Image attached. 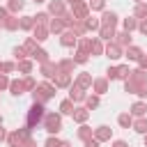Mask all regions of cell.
I'll list each match as a JSON object with an SVG mask.
<instances>
[{"label": "cell", "mask_w": 147, "mask_h": 147, "mask_svg": "<svg viewBox=\"0 0 147 147\" xmlns=\"http://www.w3.org/2000/svg\"><path fill=\"white\" fill-rule=\"evenodd\" d=\"M32 96H34V103H46L48 99H53L55 96V85H51V83H37V87L32 90Z\"/></svg>", "instance_id": "obj_2"}, {"label": "cell", "mask_w": 147, "mask_h": 147, "mask_svg": "<svg viewBox=\"0 0 147 147\" xmlns=\"http://www.w3.org/2000/svg\"><path fill=\"white\" fill-rule=\"evenodd\" d=\"M44 115H46V113H44V106H41V103H32L30 110H28V126L34 129V126L44 119Z\"/></svg>", "instance_id": "obj_4"}, {"label": "cell", "mask_w": 147, "mask_h": 147, "mask_svg": "<svg viewBox=\"0 0 147 147\" xmlns=\"http://www.w3.org/2000/svg\"><path fill=\"white\" fill-rule=\"evenodd\" d=\"M103 53H106V57H110V60H119V57L124 55V48H119L115 41H108V46L103 48Z\"/></svg>", "instance_id": "obj_7"}, {"label": "cell", "mask_w": 147, "mask_h": 147, "mask_svg": "<svg viewBox=\"0 0 147 147\" xmlns=\"http://www.w3.org/2000/svg\"><path fill=\"white\" fill-rule=\"evenodd\" d=\"M32 39H34V41H46V39H48V25H34Z\"/></svg>", "instance_id": "obj_12"}, {"label": "cell", "mask_w": 147, "mask_h": 147, "mask_svg": "<svg viewBox=\"0 0 147 147\" xmlns=\"http://www.w3.org/2000/svg\"><path fill=\"white\" fill-rule=\"evenodd\" d=\"M30 57H32L34 62H39V64H44V62H48V53H46L44 48H37V51H34V53H32Z\"/></svg>", "instance_id": "obj_28"}, {"label": "cell", "mask_w": 147, "mask_h": 147, "mask_svg": "<svg viewBox=\"0 0 147 147\" xmlns=\"http://www.w3.org/2000/svg\"><path fill=\"white\" fill-rule=\"evenodd\" d=\"M113 41H115L119 48H129V46H131V32H126V30H124V32H115V39H113Z\"/></svg>", "instance_id": "obj_10"}, {"label": "cell", "mask_w": 147, "mask_h": 147, "mask_svg": "<svg viewBox=\"0 0 147 147\" xmlns=\"http://www.w3.org/2000/svg\"><path fill=\"white\" fill-rule=\"evenodd\" d=\"M138 30H140V32H142V34H147V18H145V21H140V23H138Z\"/></svg>", "instance_id": "obj_49"}, {"label": "cell", "mask_w": 147, "mask_h": 147, "mask_svg": "<svg viewBox=\"0 0 147 147\" xmlns=\"http://www.w3.org/2000/svg\"><path fill=\"white\" fill-rule=\"evenodd\" d=\"M0 67H2V62H0Z\"/></svg>", "instance_id": "obj_60"}, {"label": "cell", "mask_w": 147, "mask_h": 147, "mask_svg": "<svg viewBox=\"0 0 147 147\" xmlns=\"http://www.w3.org/2000/svg\"><path fill=\"white\" fill-rule=\"evenodd\" d=\"M117 122H119V126H122V129H131L133 117H131V113H122V115L117 117Z\"/></svg>", "instance_id": "obj_33"}, {"label": "cell", "mask_w": 147, "mask_h": 147, "mask_svg": "<svg viewBox=\"0 0 147 147\" xmlns=\"http://www.w3.org/2000/svg\"><path fill=\"white\" fill-rule=\"evenodd\" d=\"M113 147H129V145H126L124 140H115V142H113Z\"/></svg>", "instance_id": "obj_52"}, {"label": "cell", "mask_w": 147, "mask_h": 147, "mask_svg": "<svg viewBox=\"0 0 147 147\" xmlns=\"http://www.w3.org/2000/svg\"><path fill=\"white\" fill-rule=\"evenodd\" d=\"M136 2H145V0H136Z\"/></svg>", "instance_id": "obj_58"}, {"label": "cell", "mask_w": 147, "mask_h": 147, "mask_svg": "<svg viewBox=\"0 0 147 147\" xmlns=\"http://www.w3.org/2000/svg\"><path fill=\"white\" fill-rule=\"evenodd\" d=\"M67 2H69V5H76V2H78V0H67Z\"/></svg>", "instance_id": "obj_56"}, {"label": "cell", "mask_w": 147, "mask_h": 147, "mask_svg": "<svg viewBox=\"0 0 147 147\" xmlns=\"http://www.w3.org/2000/svg\"><path fill=\"white\" fill-rule=\"evenodd\" d=\"M55 74H57V62H51V60H48V62L41 64V76H44V78H53Z\"/></svg>", "instance_id": "obj_13"}, {"label": "cell", "mask_w": 147, "mask_h": 147, "mask_svg": "<svg viewBox=\"0 0 147 147\" xmlns=\"http://www.w3.org/2000/svg\"><path fill=\"white\" fill-rule=\"evenodd\" d=\"M2 28H5V30H9V32H14V30H18V18L9 14V16H7L5 21H2Z\"/></svg>", "instance_id": "obj_26"}, {"label": "cell", "mask_w": 147, "mask_h": 147, "mask_svg": "<svg viewBox=\"0 0 147 147\" xmlns=\"http://www.w3.org/2000/svg\"><path fill=\"white\" fill-rule=\"evenodd\" d=\"M64 11H67V7H64L62 0H51V5H48V14H53L55 18H60Z\"/></svg>", "instance_id": "obj_9"}, {"label": "cell", "mask_w": 147, "mask_h": 147, "mask_svg": "<svg viewBox=\"0 0 147 147\" xmlns=\"http://www.w3.org/2000/svg\"><path fill=\"white\" fill-rule=\"evenodd\" d=\"M124 55H126L129 60H140V57H142V48H140V46H133V44H131L129 48H124Z\"/></svg>", "instance_id": "obj_21"}, {"label": "cell", "mask_w": 147, "mask_h": 147, "mask_svg": "<svg viewBox=\"0 0 147 147\" xmlns=\"http://www.w3.org/2000/svg\"><path fill=\"white\" fill-rule=\"evenodd\" d=\"M60 147H71V142H69V140H62V145H60Z\"/></svg>", "instance_id": "obj_54"}, {"label": "cell", "mask_w": 147, "mask_h": 147, "mask_svg": "<svg viewBox=\"0 0 147 147\" xmlns=\"http://www.w3.org/2000/svg\"><path fill=\"white\" fill-rule=\"evenodd\" d=\"M99 39L113 41V39H115V28H113V25H101V28H99Z\"/></svg>", "instance_id": "obj_18"}, {"label": "cell", "mask_w": 147, "mask_h": 147, "mask_svg": "<svg viewBox=\"0 0 147 147\" xmlns=\"http://www.w3.org/2000/svg\"><path fill=\"white\" fill-rule=\"evenodd\" d=\"M23 48H25V53H28V55H32V53L37 51V41H34L32 37H28V39H25V44H23Z\"/></svg>", "instance_id": "obj_39"}, {"label": "cell", "mask_w": 147, "mask_h": 147, "mask_svg": "<svg viewBox=\"0 0 147 147\" xmlns=\"http://www.w3.org/2000/svg\"><path fill=\"white\" fill-rule=\"evenodd\" d=\"M60 145H62V140H60V138H53V136H51V138L46 140V147H60Z\"/></svg>", "instance_id": "obj_47"}, {"label": "cell", "mask_w": 147, "mask_h": 147, "mask_svg": "<svg viewBox=\"0 0 147 147\" xmlns=\"http://www.w3.org/2000/svg\"><path fill=\"white\" fill-rule=\"evenodd\" d=\"M11 71H16V64H14V62H2L0 74H11Z\"/></svg>", "instance_id": "obj_43"}, {"label": "cell", "mask_w": 147, "mask_h": 147, "mask_svg": "<svg viewBox=\"0 0 147 147\" xmlns=\"http://www.w3.org/2000/svg\"><path fill=\"white\" fill-rule=\"evenodd\" d=\"M85 147H99V142L92 138V140H87V142H85Z\"/></svg>", "instance_id": "obj_51"}, {"label": "cell", "mask_w": 147, "mask_h": 147, "mask_svg": "<svg viewBox=\"0 0 147 147\" xmlns=\"http://www.w3.org/2000/svg\"><path fill=\"white\" fill-rule=\"evenodd\" d=\"M101 25H117V14L115 11H103V16H101Z\"/></svg>", "instance_id": "obj_25"}, {"label": "cell", "mask_w": 147, "mask_h": 147, "mask_svg": "<svg viewBox=\"0 0 147 147\" xmlns=\"http://www.w3.org/2000/svg\"><path fill=\"white\" fill-rule=\"evenodd\" d=\"M124 90L131 92V94H138V96H147V78H145V71L142 69L131 71L129 78L124 80Z\"/></svg>", "instance_id": "obj_1"}, {"label": "cell", "mask_w": 147, "mask_h": 147, "mask_svg": "<svg viewBox=\"0 0 147 147\" xmlns=\"http://www.w3.org/2000/svg\"><path fill=\"white\" fill-rule=\"evenodd\" d=\"M14 57H16V62H21V60H25V57H28V53H25V48H23V46H16V48H14Z\"/></svg>", "instance_id": "obj_42"}, {"label": "cell", "mask_w": 147, "mask_h": 147, "mask_svg": "<svg viewBox=\"0 0 147 147\" xmlns=\"http://www.w3.org/2000/svg\"><path fill=\"white\" fill-rule=\"evenodd\" d=\"M2 140H7V131L0 126V142H2Z\"/></svg>", "instance_id": "obj_53"}, {"label": "cell", "mask_w": 147, "mask_h": 147, "mask_svg": "<svg viewBox=\"0 0 147 147\" xmlns=\"http://www.w3.org/2000/svg\"><path fill=\"white\" fill-rule=\"evenodd\" d=\"M92 80H94V78H92L90 74L83 71V74H78V78L74 80V85H78L80 90H87V87H92Z\"/></svg>", "instance_id": "obj_15"}, {"label": "cell", "mask_w": 147, "mask_h": 147, "mask_svg": "<svg viewBox=\"0 0 147 147\" xmlns=\"http://www.w3.org/2000/svg\"><path fill=\"white\" fill-rule=\"evenodd\" d=\"M131 129L145 136V133H147V117H138V119H133V124H131Z\"/></svg>", "instance_id": "obj_24"}, {"label": "cell", "mask_w": 147, "mask_h": 147, "mask_svg": "<svg viewBox=\"0 0 147 147\" xmlns=\"http://www.w3.org/2000/svg\"><path fill=\"white\" fill-rule=\"evenodd\" d=\"M99 103H101V99H99L96 94H90V96H85V108H87V110H94V108H99Z\"/></svg>", "instance_id": "obj_30"}, {"label": "cell", "mask_w": 147, "mask_h": 147, "mask_svg": "<svg viewBox=\"0 0 147 147\" xmlns=\"http://www.w3.org/2000/svg\"><path fill=\"white\" fill-rule=\"evenodd\" d=\"M71 60H74V62H76V64H85V62H87V55H85V53H80V51H78V53H76V55H74V57H71Z\"/></svg>", "instance_id": "obj_44"}, {"label": "cell", "mask_w": 147, "mask_h": 147, "mask_svg": "<svg viewBox=\"0 0 147 147\" xmlns=\"http://www.w3.org/2000/svg\"><path fill=\"white\" fill-rule=\"evenodd\" d=\"M7 16H9V11H7V7H0V23H2V21H5Z\"/></svg>", "instance_id": "obj_50"}, {"label": "cell", "mask_w": 147, "mask_h": 147, "mask_svg": "<svg viewBox=\"0 0 147 147\" xmlns=\"http://www.w3.org/2000/svg\"><path fill=\"white\" fill-rule=\"evenodd\" d=\"M106 80H117V69H115V67H110V69L106 71Z\"/></svg>", "instance_id": "obj_46"}, {"label": "cell", "mask_w": 147, "mask_h": 147, "mask_svg": "<svg viewBox=\"0 0 147 147\" xmlns=\"http://www.w3.org/2000/svg\"><path fill=\"white\" fill-rule=\"evenodd\" d=\"M145 110H147V106L142 101H136L131 106V115H136V117H145Z\"/></svg>", "instance_id": "obj_32"}, {"label": "cell", "mask_w": 147, "mask_h": 147, "mask_svg": "<svg viewBox=\"0 0 147 147\" xmlns=\"http://www.w3.org/2000/svg\"><path fill=\"white\" fill-rule=\"evenodd\" d=\"M83 23H85V30H99V28H101V21L94 18V16H87Z\"/></svg>", "instance_id": "obj_34"}, {"label": "cell", "mask_w": 147, "mask_h": 147, "mask_svg": "<svg viewBox=\"0 0 147 147\" xmlns=\"http://www.w3.org/2000/svg\"><path fill=\"white\" fill-rule=\"evenodd\" d=\"M92 138H94L96 142L110 140V138H113V129H110V126H106V124H101V126H96V129L92 131Z\"/></svg>", "instance_id": "obj_6"}, {"label": "cell", "mask_w": 147, "mask_h": 147, "mask_svg": "<svg viewBox=\"0 0 147 147\" xmlns=\"http://www.w3.org/2000/svg\"><path fill=\"white\" fill-rule=\"evenodd\" d=\"M71 117H74V122H78V124H85V119L90 117V110H87V108H74Z\"/></svg>", "instance_id": "obj_20"}, {"label": "cell", "mask_w": 147, "mask_h": 147, "mask_svg": "<svg viewBox=\"0 0 147 147\" xmlns=\"http://www.w3.org/2000/svg\"><path fill=\"white\" fill-rule=\"evenodd\" d=\"M71 16H74L76 21H85V18L90 16V7H87V2L78 0L76 5H71Z\"/></svg>", "instance_id": "obj_5"}, {"label": "cell", "mask_w": 147, "mask_h": 147, "mask_svg": "<svg viewBox=\"0 0 147 147\" xmlns=\"http://www.w3.org/2000/svg\"><path fill=\"white\" fill-rule=\"evenodd\" d=\"M74 108H76V106H74V101H71V99H64V101L60 103V115H71V113H74Z\"/></svg>", "instance_id": "obj_31"}, {"label": "cell", "mask_w": 147, "mask_h": 147, "mask_svg": "<svg viewBox=\"0 0 147 147\" xmlns=\"http://www.w3.org/2000/svg\"><path fill=\"white\" fill-rule=\"evenodd\" d=\"M48 16H51L48 11H39L37 16H32V18H34V25H46V23H48Z\"/></svg>", "instance_id": "obj_38"}, {"label": "cell", "mask_w": 147, "mask_h": 147, "mask_svg": "<svg viewBox=\"0 0 147 147\" xmlns=\"http://www.w3.org/2000/svg\"><path fill=\"white\" fill-rule=\"evenodd\" d=\"M18 28L21 30H34V18L32 16H21L18 18Z\"/></svg>", "instance_id": "obj_27"}, {"label": "cell", "mask_w": 147, "mask_h": 147, "mask_svg": "<svg viewBox=\"0 0 147 147\" xmlns=\"http://www.w3.org/2000/svg\"><path fill=\"white\" fill-rule=\"evenodd\" d=\"M92 90H94L96 96L106 94V92H108V80H106V78H94V80H92Z\"/></svg>", "instance_id": "obj_11"}, {"label": "cell", "mask_w": 147, "mask_h": 147, "mask_svg": "<svg viewBox=\"0 0 147 147\" xmlns=\"http://www.w3.org/2000/svg\"><path fill=\"white\" fill-rule=\"evenodd\" d=\"M90 53L92 55H103V44L99 37H90Z\"/></svg>", "instance_id": "obj_19"}, {"label": "cell", "mask_w": 147, "mask_h": 147, "mask_svg": "<svg viewBox=\"0 0 147 147\" xmlns=\"http://www.w3.org/2000/svg\"><path fill=\"white\" fill-rule=\"evenodd\" d=\"M67 30V25H64V21L62 18H53L51 23H48V32H55V34H62Z\"/></svg>", "instance_id": "obj_17"}, {"label": "cell", "mask_w": 147, "mask_h": 147, "mask_svg": "<svg viewBox=\"0 0 147 147\" xmlns=\"http://www.w3.org/2000/svg\"><path fill=\"white\" fill-rule=\"evenodd\" d=\"M44 129H46L51 136L60 133V131H62V115H60V113H46V115H44Z\"/></svg>", "instance_id": "obj_3"}, {"label": "cell", "mask_w": 147, "mask_h": 147, "mask_svg": "<svg viewBox=\"0 0 147 147\" xmlns=\"http://www.w3.org/2000/svg\"><path fill=\"white\" fill-rule=\"evenodd\" d=\"M23 7H25V0H9V2H7V11H9L11 16H16Z\"/></svg>", "instance_id": "obj_23"}, {"label": "cell", "mask_w": 147, "mask_h": 147, "mask_svg": "<svg viewBox=\"0 0 147 147\" xmlns=\"http://www.w3.org/2000/svg\"><path fill=\"white\" fill-rule=\"evenodd\" d=\"M5 87H9V78H7V74H0V90H5Z\"/></svg>", "instance_id": "obj_48"}, {"label": "cell", "mask_w": 147, "mask_h": 147, "mask_svg": "<svg viewBox=\"0 0 147 147\" xmlns=\"http://www.w3.org/2000/svg\"><path fill=\"white\" fill-rule=\"evenodd\" d=\"M0 124H2V117H0Z\"/></svg>", "instance_id": "obj_59"}, {"label": "cell", "mask_w": 147, "mask_h": 147, "mask_svg": "<svg viewBox=\"0 0 147 147\" xmlns=\"http://www.w3.org/2000/svg\"><path fill=\"white\" fill-rule=\"evenodd\" d=\"M0 28H2V23H0Z\"/></svg>", "instance_id": "obj_61"}, {"label": "cell", "mask_w": 147, "mask_h": 147, "mask_svg": "<svg viewBox=\"0 0 147 147\" xmlns=\"http://www.w3.org/2000/svg\"><path fill=\"white\" fill-rule=\"evenodd\" d=\"M115 69H117V78H124V80H126L129 74H131V69H129L126 64H119V67H115Z\"/></svg>", "instance_id": "obj_41"}, {"label": "cell", "mask_w": 147, "mask_h": 147, "mask_svg": "<svg viewBox=\"0 0 147 147\" xmlns=\"http://www.w3.org/2000/svg\"><path fill=\"white\" fill-rule=\"evenodd\" d=\"M122 25H124V30H126V32H131V30H136V28H138V18L126 16V18L122 21Z\"/></svg>", "instance_id": "obj_37"}, {"label": "cell", "mask_w": 147, "mask_h": 147, "mask_svg": "<svg viewBox=\"0 0 147 147\" xmlns=\"http://www.w3.org/2000/svg\"><path fill=\"white\" fill-rule=\"evenodd\" d=\"M53 85L55 87H69L71 85V74H55L53 76Z\"/></svg>", "instance_id": "obj_14"}, {"label": "cell", "mask_w": 147, "mask_h": 147, "mask_svg": "<svg viewBox=\"0 0 147 147\" xmlns=\"http://www.w3.org/2000/svg\"><path fill=\"white\" fill-rule=\"evenodd\" d=\"M133 18H142V21L147 18V5H145V2H138V5H136V11H133Z\"/></svg>", "instance_id": "obj_36"}, {"label": "cell", "mask_w": 147, "mask_h": 147, "mask_svg": "<svg viewBox=\"0 0 147 147\" xmlns=\"http://www.w3.org/2000/svg\"><path fill=\"white\" fill-rule=\"evenodd\" d=\"M145 147H147V133H145Z\"/></svg>", "instance_id": "obj_57"}, {"label": "cell", "mask_w": 147, "mask_h": 147, "mask_svg": "<svg viewBox=\"0 0 147 147\" xmlns=\"http://www.w3.org/2000/svg\"><path fill=\"white\" fill-rule=\"evenodd\" d=\"M32 2H34V5H41V2H46V0H32Z\"/></svg>", "instance_id": "obj_55"}, {"label": "cell", "mask_w": 147, "mask_h": 147, "mask_svg": "<svg viewBox=\"0 0 147 147\" xmlns=\"http://www.w3.org/2000/svg\"><path fill=\"white\" fill-rule=\"evenodd\" d=\"M9 92H11L14 96H21V94L25 92V83H23V80H9Z\"/></svg>", "instance_id": "obj_22"}, {"label": "cell", "mask_w": 147, "mask_h": 147, "mask_svg": "<svg viewBox=\"0 0 147 147\" xmlns=\"http://www.w3.org/2000/svg\"><path fill=\"white\" fill-rule=\"evenodd\" d=\"M85 90H80L78 85H69V99L71 101H85Z\"/></svg>", "instance_id": "obj_16"}, {"label": "cell", "mask_w": 147, "mask_h": 147, "mask_svg": "<svg viewBox=\"0 0 147 147\" xmlns=\"http://www.w3.org/2000/svg\"><path fill=\"white\" fill-rule=\"evenodd\" d=\"M60 44H62V46H67V48H71V46H76V44H78V34H76L74 30H64V32H62V37H60Z\"/></svg>", "instance_id": "obj_8"}, {"label": "cell", "mask_w": 147, "mask_h": 147, "mask_svg": "<svg viewBox=\"0 0 147 147\" xmlns=\"http://www.w3.org/2000/svg\"><path fill=\"white\" fill-rule=\"evenodd\" d=\"M23 83H25V90H30V92L37 87V83H34V78H32V76H25V78H23Z\"/></svg>", "instance_id": "obj_45"}, {"label": "cell", "mask_w": 147, "mask_h": 147, "mask_svg": "<svg viewBox=\"0 0 147 147\" xmlns=\"http://www.w3.org/2000/svg\"><path fill=\"white\" fill-rule=\"evenodd\" d=\"M78 138H80L83 142L92 140V129H90V126H85V124H80V129H78Z\"/></svg>", "instance_id": "obj_35"}, {"label": "cell", "mask_w": 147, "mask_h": 147, "mask_svg": "<svg viewBox=\"0 0 147 147\" xmlns=\"http://www.w3.org/2000/svg\"><path fill=\"white\" fill-rule=\"evenodd\" d=\"M87 7H90L92 11H103V7H106V0H90V2H87Z\"/></svg>", "instance_id": "obj_40"}, {"label": "cell", "mask_w": 147, "mask_h": 147, "mask_svg": "<svg viewBox=\"0 0 147 147\" xmlns=\"http://www.w3.org/2000/svg\"><path fill=\"white\" fill-rule=\"evenodd\" d=\"M16 69H18L23 76H30V71H32V60H21V62L16 64Z\"/></svg>", "instance_id": "obj_29"}]
</instances>
